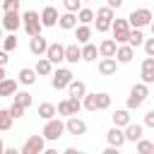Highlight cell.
Wrapping results in <instances>:
<instances>
[{"label":"cell","instance_id":"1","mask_svg":"<svg viewBox=\"0 0 154 154\" xmlns=\"http://www.w3.org/2000/svg\"><path fill=\"white\" fill-rule=\"evenodd\" d=\"M149 96V84H144V82H137V84H132V89H130V96H128V101H125V108H130V111H137L142 103H144V99Z\"/></svg>","mask_w":154,"mask_h":154},{"label":"cell","instance_id":"2","mask_svg":"<svg viewBox=\"0 0 154 154\" xmlns=\"http://www.w3.org/2000/svg\"><path fill=\"white\" fill-rule=\"evenodd\" d=\"M22 29H24L26 36H36V34H41V29H43V24H41V14H38L36 10H26V12L22 14Z\"/></svg>","mask_w":154,"mask_h":154},{"label":"cell","instance_id":"3","mask_svg":"<svg viewBox=\"0 0 154 154\" xmlns=\"http://www.w3.org/2000/svg\"><path fill=\"white\" fill-rule=\"evenodd\" d=\"M41 135H43V140H46V142H55V140H60V137L65 135V123H63L60 118H55V116H53V118H48V120H46V125H43V132H41Z\"/></svg>","mask_w":154,"mask_h":154},{"label":"cell","instance_id":"4","mask_svg":"<svg viewBox=\"0 0 154 154\" xmlns=\"http://www.w3.org/2000/svg\"><path fill=\"white\" fill-rule=\"evenodd\" d=\"M125 19H128L130 29H142V26H149V22H152L154 17H152V12H149L147 7H137V10H132Z\"/></svg>","mask_w":154,"mask_h":154},{"label":"cell","instance_id":"5","mask_svg":"<svg viewBox=\"0 0 154 154\" xmlns=\"http://www.w3.org/2000/svg\"><path fill=\"white\" fill-rule=\"evenodd\" d=\"M94 22H96V31L99 34H106L111 29V22H113V7H99L94 12Z\"/></svg>","mask_w":154,"mask_h":154},{"label":"cell","instance_id":"6","mask_svg":"<svg viewBox=\"0 0 154 154\" xmlns=\"http://www.w3.org/2000/svg\"><path fill=\"white\" fill-rule=\"evenodd\" d=\"M72 70L70 67H58L51 72V87L53 89H67V84L72 82Z\"/></svg>","mask_w":154,"mask_h":154},{"label":"cell","instance_id":"7","mask_svg":"<svg viewBox=\"0 0 154 154\" xmlns=\"http://www.w3.org/2000/svg\"><path fill=\"white\" fill-rule=\"evenodd\" d=\"M111 29H113L116 43H128V36H130V24H128V19H113V22H111Z\"/></svg>","mask_w":154,"mask_h":154},{"label":"cell","instance_id":"8","mask_svg":"<svg viewBox=\"0 0 154 154\" xmlns=\"http://www.w3.org/2000/svg\"><path fill=\"white\" fill-rule=\"evenodd\" d=\"M43 149H46L43 135H31V137L22 144V154H43Z\"/></svg>","mask_w":154,"mask_h":154},{"label":"cell","instance_id":"9","mask_svg":"<svg viewBox=\"0 0 154 154\" xmlns=\"http://www.w3.org/2000/svg\"><path fill=\"white\" fill-rule=\"evenodd\" d=\"M65 132H67V135H75V137H82V135H87V123H84L82 118H77V116H67V120H65Z\"/></svg>","mask_w":154,"mask_h":154},{"label":"cell","instance_id":"10","mask_svg":"<svg viewBox=\"0 0 154 154\" xmlns=\"http://www.w3.org/2000/svg\"><path fill=\"white\" fill-rule=\"evenodd\" d=\"M2 29L5 31H17L19 24H22V17H19V10H12V12H2V19H0Z\"/></svg>","mask_w":154,"mask_h":154},{"label":"cell","instance_id":"11","mask_svg":"<svg viewBox=\"0 0 154 154\" xmlns=\"http://www.w3.org/2000/svg\"><path fill=\"white\" fill-rule=\"evenodd\" d=\"M46 58H48L53 65H60V63L65 60V46H63V43H48Z\"/></svg>","mask_w":154,"mask_h":154},{"label":"cell","instance_id":"12","mask_svg":"<svg viewBox=\"0 0 154 154\" xmlns=\"http://www.w3.org/2000/svg\"><path fill=\"white\" fill-rule=\"evenodd\" d=\"M46 48H48V41H46L41 34H36V36H29V51H31L36 58L46 55Z\"/></svg>","mask_w":154,"mask_h":154},{"label":"cell","instance_id":"13","mask_svg":"<svg viewBox=\"0 0 154 154\" xmlns=\"http://www.w3.org/2000/svg\"><path fill=\"white\" fill-rule=\"evenodd\" d=\"M132 58H135V48H132L130 43H118V48H116V60H118V65H128Z\"/></svg>","mask_w":154,"mask_h":154},{"label":"cell","instance_id":"14","mask_svg":"<svg viewBox=\"0 0 154 154\" xmlns=\"http://www.w3.org/2000/svg\"><path fill=\"white\" fill-rule=\"evenodd\" d=\"M96 70H99L101 77H111V75H116V70H118V60H116V58H101L99 65H96Z\"/></svg>","mask_w":154,"mask_h":154},{"label":"cell","instance_id":"15","mask_svg":"<svg viewBox=\"0 0 154 154\" xmlns=\"http://www.w3.org/2000/svg\"><path fill=\"white\" fill-rule=\"evenodd\" d=\"M123 132H125V142H137L142 135H144V125H140V123H128L125 128H123Z\"/></svg>","mask_w":154,"mask_h":154},{"label":"cell","instance_id":"16","mask_svg":"<svg viewBox=\"0 0 154 154\" xmlns=\"http://www.w3.org/2000/svg\"><path fill=\"white\" fill-rule=\"evenodd\" d=\"M106 142L111 144V147H123L125 144V132H123V128H118V125H113L108 132H106Z\"/></svg>","mask_w":154,"mask_h":154},{"label":"cell","instance_id":"17","mask_svg":"<svg viewBox=\"0 0 154 154\" xmlns=\"http://www.w3.org/2000/svg\"><path fill=\"white\" fill-rule=\"evenodd\" d=\"M140 77H142L144 84H154V58H152V55H147V58L142 60V72H140Z\"/></svg>","mask_w":154,"mask_h":154},{"label":"cell","instance_id":"18","mask_svg":"<svg viewBox=\"0 0 154 154\" xmlns=\"http://www.w3.org/2000/svg\"><path fill=\"white\" fill-rule=\"evenodd\" d=\"M41 24H43V26H48V29L58 24V10H55L53 5H48V7H43V10H41Z\"/></svg>","mask_w":154,"mask_h":154},{"label":"cell","instance_id":"19","mask_svg":"<svg viewBox=\"0 0 154 154\" xmlns=\"http://www.w3.org/2000/svg\"><path fill=\"white\" fill-rule=\"evenodd\" d=\"M58 26L60 29H65V31H70V29H75L77 26V12H63V14H58Z\"/></svg>","mask_w":154,"mask_h":154},{"label":"cell","instance_id":"20","mask_svg":"<svg viewBox=\"0 0 154 154\" xmlns=\"http://www.w3.org/2000/svg\"><path fill=\"white\" fill-rule=\"evenodd\" d=\"M116 48H118L116 38H103L99 43V55L101 58H116Z\"/></svg>","mask_w":154,"mask_h":154},{"label":"cell","instance_id":"21","mask_svg":"<svg viewBox=\"0 0 154 154\" xmlns=\"http://www.w3.org/2000/svg\"><path fill=\"white\" fill-rule=\"evenodd\" d=\"M79 60H82V46H79V43L65 46V63L75 65V63H79Z\"/></svg>","mask_w":154,"mask_h":154},{"label":"cell","instance_id":"22","mask_svg":"<svg viewBox=\"0 0 154 154\" xmlns=\"http://www.w3.org/2000/svg\"><path fill=\"white\" fill-rule=\"evenodd\" d=\"M67 94L75 96V99H82V96L87 94V84H84L82 79H75V77H72V82L67 84Z\"/></svg>","mask_w":154,"mask_h":154},{"label":"cell","instance_id":"23","mask_svg":"<svg viewBox=\"0 0 154 154\" xmlns=\"http://www.w3.org/2000/svg\"><path fill=\"white\" fill-rule=\"evenodd\" d=\"M99 58V46H94V43H82V60H87V63H94Z\"/></svg>","mask_w":154,"mask_h":154},{"label":"cell","instance_id":"24","mask_svg":"<svg viewBox=\"0 0 154 154\" xmlns=\"http://www.w3.org/2000/svg\"><path fill=\"white\" fill-rule=\"evenodd\" d=\"M113 125H118V128H125L128 123H130V108H118V111H113Z\"/></svg>","mask_w":154,"mask_h":154},{"label":"cell","instance_id":"25","mask_svg":"<svg viewBox=\"0 0 154 154\" xmlns=\"http://www.w3.org/2000/svg\"><path fill=\"white\" fill-rule=\"evenodd\" d=\"M14 91H17V79H12V77L0 79V99L2 96H12Z\"/></svg>","mask_w":154,"mask_h":154},{"label":"cell","instance_id":"26","mask_svg":"<svg viewBox=\"0 0 154 154\" xmlns=\"http://www.w3.org/2000/svg\"><path fill=\"white\" fill-rule=\"evenodd\" d=\"M34 70H36V75H43V77H48V75L53 72V63H51L46 55H41V58L36 60V67H34Z\"/></svg>","mask_w":154,"mask_h":154},{"label":"cell","instance_id":"27","mask_svg":"<svg viewBox=\"0 0 154 154\" xmlns=\"http://www.w3.org/2000/svg\"><path fill=\"white\" fill-rule=\"evenodd\" d=\"M36 70L34 67H22L19 70V84H26V87H31L34 82H36Z\"/></svg>","mask_w":154,"mask_h":154},{"label":"cell","instance_id":"28","mask_svg":"<svg viewBox=\"0 0 154 154\" xmlns=\"http://www.w3.org/2000/svg\"><path fill=\"white\" fill-rule=\"evenodd\" d=\"M75 38H77V43H87V41L91 38V26H89V24L75 26Z\"/></svg>","mask_w":154,"mask_h":154},{"label":"cell","instance_id":"29","mask_svg":"<svg viewBox=\"0 0 154 154\" xmlns=\"http://www.w3.org/2000/svg\"><path fill=\"white\" fill-rule=\"evenodd\" d=\"M12 101H14V103H22L24 108H29V106L34 103V99H31V94H29V91H19V89H17L14 94H12Z\"/></svg>","mask_w":154,"mask_h":154},{"label":"cell","instance_id":"30","mask_svg":"<svg viewBox=\"0 0 154 154\" xmlns=\"http://www.w3.org/2000/svg\"><path fill=\"white\" fill-rule=\"evenodd\" d=\"M12 123H14V118L10 116V111L7 108H0V132L12 130Z\"/></svg>","mask_w":154,"mask_h":154},{"label":"cell","instance_id":"31","mask_svg":"<svg viewBox=\"0 0 154 154\" xmlns=\"http://www.w3.org/2000/svg\"><path fill=\"white\" fill-rule=\"evenodd\" d=\"M58 111H55V106L53 103H48V101H43V103H38V118H43V120H48V118H53Z\"/></svg>","mask_w":154,"mask_h":154},{"label":"cell","instance_id":"32","mask_svg":"<svg viewBox=\"0 0 154 154\" xmlns=\"http://www.w3.org/2000/svg\"><path fill=\"white\" fill-rule=\"evenodd\" d=\"M77 22H79V24H91V22H94V10L79 7V10H77Z\"/></svg>","mask_w":154,"mask_h":154},{"label":"cell","instance_id":"33","mask_svg":"<svg viewBox=\"0 0 154 154\" xmlns=\"http://www.w3.org/2000/svg\"><path fill=\"white\" fill-rule=\"evenodd\" d=\"M128 43H130L132 48H137V46H142V43H144V34H142V29H130V36H128Z\"/></svg>","mask_w":154,"mask_h":154},{"label":"cell","instance_id":"34","mask_svg":"<svg viewBox=\"0 0 154 154\" xmlns=\"http://www.w3.org/2000/svg\"><path fill=\"white\" fill-rule=\"evenodd\" d=\"M106 108H111V94L99 91L96 94V111H106Z\"/></svg>","mask_w":154,"mask_h":154},{"label":"cell","instance_id":"35","mask_svg":"<svg viewBox=\"0 0 154 154\" xmlns=\"http://www.w3.org/2000/svg\"><path fill=\"white\" fill-rule=\"evenodd\" d=\"M135 149H137L140 154H149V152H154V142H152V140H144V137H140V140L135 142Z\"/></svg>","mask_w":154,"mask_h":154},{"label":"cell","instance_id":"36","mask_svg":"<svg viewBox=\"0 0 154 154\" xmlns=\"http://www.w3.org/2000/svg\"><path fill=\"white\" fill-rule=\"evenodd\" d=\"M2 48H5L7 53H12V51L17 48V36H14V31H7V36H2Z\"/></svg>","mask_w":154,"mask_h":154},{"label":"cell","instance_id":"37","mask_svg":"<svg viewBox=\"0 0 154 154\" xmlns=\"http://www.w3.org/2000/svg\"><path fill=\"white\" fill-rule=\"evenodd\" d=\"M82 108H87V111H96V91L82 96Z\"/></svg>","mask_w":154,"mask_h":154},{"label":"cell","instance_id":"38","mask_svg":"<svg viewBox=\"0 0 154 154\" xmlns=\"http://www.w3.org/2000/svg\"><path fill=\"white\" fill-rule=\"evenodd\" d=\"M7 111H10V116H12L14 120H17V118H24V113H26V108H24L22 103H14V101H12V106H10Z\"/></svg>","mask_w":154,"mask_h":154},{"label":"cell","instance_id":"39","mask_svg":"<svg viewBox=\"0 0 154 154\" xmlns=\"http://www.w3.org/2000/svg\"><path fill=\"white\" fill-rule=\"evenodd\" d=\"M67 101H70V113H72V116H77V113L82 111V99H75V96H67Z\"/></svg>","mask_w":154,"mask_h":154},{"label":"cell","instance_id":"40","mask_svg":"<svg viewBox=\"0 0 154 154\" xmlns=\"http://www.w3.org/2000/svg\"><path fill=\"white\" fill-rule=\"evenodd\" d=\"M55 111H58V116H72V113H70V101H67V99H63V101L55 106Z\"/></svg>","mask_w":154,"mask_h":154},{"label":"cell","instance_id":"41","mask_svg":"<svg viewBox=\"0 0 154 154\" xmlns=\"http://www.w3.org/2000/svg\"><path fill=\"white\" fill-rule=\"evenodd\" d=\"M0 10H2V12H12V10H19V0H2Z\"/></svg>","mask_w":154,"mask_h":154},{"label":"cell","instance_id":"42","mask_svg":"<svg viewBox=\"0 0 154 154\" xmlns=\"http://www.w3.org/2000/svg\"><path fill=\"white\" fill-rule=\"evenodd\" d=\"M63 7H65L67 12H77V10L82 7V0H63Z\"/></svg>","mask_w":154,"mask_h":154},{"label":"cell","instance_id":"43","mask_svg":"<svg viewBox=\"0 0 154 154\" xmlns=\"http://www.w3.org/2000/svg\"><path fill=\"white\" fill-rule=\"evenodd\" d=\"M142 46H144V53L154 58V36H152V38H144V43H142Z\"/></svg>","mask_w":154,"mask_h":154},{"label":"cell","instance_id":"44","mask_svg":"<svg viewBox=\"0 0 154 154\" xmlns=\"http://www.w3.org/2000/svg\"><path fill=\"white\" fill-rule=\"evenodd\" d=\"M144 125H147V128H154V108L147 111V116H144Z\"/></svg>","mask_w":154,"mask_h":154},{"label":"cell","instance_id":"45","mask_svg":"<svg viewBox=\"0 0 154 154\" xmlns=\"http://www.w3.org/2000/svg\"><path fill=\"white\" fill-rule=\"evenodd\" d=\"M7 60H10V53L2 48V51H0V65H7Z\"/></svg>","mask_w":154,"mask_h":154},{"label":"cell","instance_id":"46","mask_svg":"<svg viewBox=\"0 0 154 154\" xmlns=\"http://www.w3.org/2000/svg\"><path fill=\"white\" fill-rule=\"evenodd\" d=\"M106 2H108V7H113V10L123 7V0H106Z\"/></svg>","mask_w":154,"mask_h":154},{"label":"cell","instance_id":"47","mask_svg":"<svg viewBox=\"0 0 154 154\" xmlns=\"http://www.w3.org/2000/svg\"><path fill=\"white\" fill-rule=\"evenodd\" d=\"M116 152H118V147H111V144L103 149V154H116Z\"/></svg>","mask_w":154,"mask_h":154},{"label":"cell","instance_id":"48","mask_svg":"<svg viewBox=\"0 0 154 154\" xmlns=\"http://www.w3.org/2000/svg\"><path fill=\"white\" fill-rule=\"evenodd\" d=\"M7 77V70H5V65H0V79H5Z\"/></svg>","mask_w":154,"mask_h":154},{"label":"cell","instance_id":"49","mask_svg":"<svg viewBox=\"0 0 154 154\" xmlns=\"http://www.w3.org/2000/svg\"><path fill=\"white\" fill-rule=\"evenodd\" d=\"M149 29H152V36H154V19L149 22Z\"/></svg>","mask_w":154,"mask_h":154},{"label":"cell","instance_id":"50","mask_svg":"<svg viewBox=\"0 0 154 154\" xmlns=\"http://www.w3.org/2000/svg\"><path fill=\"white\" fill-rule=\"evenodd\" d=\"M2 152H5V147H2V140H0V154H2Z\"/></svg>","mask_w":154,"mask_h":154},{"label":"cell","instance_id":"51","mask_svg":"<svg viewBox=\"0 0 154 154\" xmlns=\"http://www.w3.org/2000/svg\"><path fill=\"white\" fill-rule=\"evenodd\" d=\"M2 31H5V29H2V24H0V38H2V36H5V34H2Z\"/></svg>","mask_w":154,"mask_h":154},{"label":"cell","instance_id":"52","mask_svg":"<svg viewBox=\"0 0 154 154\" xmlns=\"http://www.w3.org/2000/svg\"><path fill=\"white\" fill-rule=\"evenodd\" d=\"M0 19H2V10H0Z\"/></svg>","mask_w":154,"mask_h":154},{"label":"cell","instance_id":"53","mask_svg":"<svg viewBox=\"0 0 154 154\" xmlns=\"http://www.w3.org/2000/svg\"><path fill=\"white\" fill-rule=\"evenodd\" d=\"M82 2H89V0H82Z\"/></svg>","mask_w":154,"mask_h":154},{"label":"cell","instance_id":"54","mask_svg":"<svg viewBox=\"0 0 154 154\" xmlns=\"http://www.w3.org/2000/svg\"><path fill=\"white\" fill-rule=\"evenodd\" d=\"M152 142H154V140H152Z\"/></svg>","mask_w":154,"mask_h":154}]
</instances>
